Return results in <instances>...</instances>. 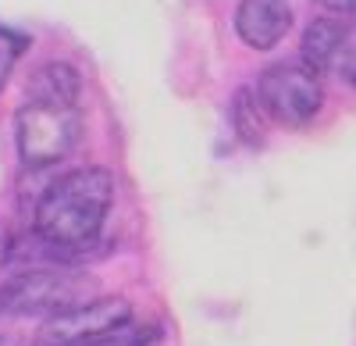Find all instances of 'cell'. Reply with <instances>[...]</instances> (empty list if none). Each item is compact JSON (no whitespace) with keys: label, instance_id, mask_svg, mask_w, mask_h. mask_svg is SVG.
<instances>
[{"label":"cell","instance_id":"obj_10","mask_svg":"<svg viewBox=\"0 0 356 346\" xmlns=\"http://www.w3.org/2000/svg\"><path fill=\"white\" fill-rule=\"evenodd\" d=\"M161 343V325L157 322H122V325H114L111 332L104 336H93V339H86L79 346H157Z\"/></svg>","mask_w":356,"mask_h":346},{"label":"cell","instance_id":"obj_6","mask_svg":"<svg viewBox=\"0 0 356 346\" xmlns=\"http://www.w3.org/2000/svg\"><path fill=\"white\" fill-rule=\"evenodd\" d=\"M292 29L289 0H243L235 11V33L253 50H271Z\"/></svg>","mask_w":356,"mask_h":346},{"label":"cell","instance_id":"obj_2","mask_svg":"<svg viewBox=\"0 0 356 346\" xmlns=\"http://www.w3.org/2000/svg\"><path fill=\"white\" fill-rule=\"evenodd\" d=\"M93 278L72 268H29L0 285V318H54L93 297Z\"/></svg>","mask_w":356,"mask_h":346},{"label":"cell","instance_id":"obj_5","mask_svg":"<svg viewBox=\"0 0 356 346\" xmlns=\"http://www.w3.org/2000/svg\"><path fill=\"white\" fill-rule=\"evenodd\" d=\"M132 318V307L122 297H100V300H89L82 307H72L65 314H54V318L43 322L36 343L40 346H79L93 336L111 332L114 325H122Z\"/></svg>","mask_w":356,"mask_h":346},{"label":"cell","instance_id":"obj_11","mask_svg":"<svg viewBox=\"0 0 356 346\" xmlns=\"http://www.w3.org/2000/svg\"><path fill=\"white\" fill-rule=\"evenodd\" d=\"M25 50H29V36L0 25V86L8 82V75L15 72V61H18Z\"/></svg>","mask_w":356,"mask_h":346},{"label":"cell","instance_id":"obj_9","mask_svg":"<svg viewBox=\"0 0 356 346\" xmlns=\"http://www.w3.org/2000/svg\"><path fill=\"white\" fill-rule=\"evenodd\" d=\"M267 122L271 118H267L257 90L253 86H243L232 100V125H235V132H239V139L250 143V147H260V143L267 139Z\"/></svg>","mask_w":356,"mask_h":346},{"label":"cell","instance_id":"obj_1","mask_svg":"<svg viewBox=\"0 0 356 346\" xmlns=\"http://www.w3.org/2000/svg\"><path fill=\"white\" fill-rule=\"evenodd\" d=\"M114 204V182L104 168H79L43 189L36 200V236L75 253L100 236Z\"/></svg>","mask_w":356,"mask_h":346},{"label":"cell","instance_id":"obj_3","mask_svg":"<svg viewBox=\"0 0 356 346\" xmlns=\"http://www.w3.org/2000/svg\"><path fill=\"white\" fill-rule=\"evenodd\" d=\"M18 157L25 168H50L72 154L82 136V122L75 107H50V104H25L18 111Z\"/></svg>","mask_w":356,"mask_h":346},{"label":"cell","instance_id":"obj_4","mask_svg":"<svg viewBox=\"0 0 356 346\" xmlns=\"http://www.w3.org/2000/svg\"><path fill=\"white\" fill-rule=\"evenodd\" d=\"M257 97L267 111V118L292 129L307 125L324 104L321 79L307 65H271L257 82Z\"/></svg>","mask_w":356,"mask_h":346},{"label":"cell","instance_id":"obj_14","mask_svg":"<svg viewBox=\"0 0 356 346\" xmlns=\"http://www.w3.org/2000/svg\"><path fill=\"white\" fill-rule=\"evenodd\" d=\"M0 346H15V343H11L8 336H0Z\"/></svg>","mask_w":356,"mask_h":346},{"label":"cell","instance_id":"obj_13","mask_svg":"<svg viewBox=\"0 0 356 346\" xmlns=\"http://www.w3.org/2000/svg\"><path fill=\"white\" fill-rule=\"evenodd\" d=\"M328 11H342V15H356V0H317Z\"/></svg>","mask_w":356,"mask_h":346},{"label":"cell","instance_id":"obj_7","mask_svg":"<svg viewBox=\"0 0 356 346\" xmlns=\"http://www.w3.org/2000/svg\"><path fill=\"white\" fill-rule=\"evenodd\" d=\"M29 104H50V107H75L82 79L68 61H43L29 75Z\"/></svg>","mask_w":356,"mask_h":346},{"label":"cell","instance_id":"obj_8","mask_svg":"<svg viewBox=\"0 0 356 346\" xmlns=\"http://www.w3.org/2000/svg\"><path fill=\"white\" fill-rule=\"evenodd\" d=\"M346 47H349V29L339 18H317L303 33V65L310 72H324L346 54Z\"/></svg>","mask_w":356,"mask_h":346},{"label":"cell","instance_id":"obj_12","mask_svg":"<svg viewBox=\"0 0 356 346\" xmlns=\"http://www.w3.org/2000/svg\"><path fill=\"white\" fill-rule=\"evenodd\" d=\"M339 75L356 90V47H346V54L339 57Z\"/></svg>","mask_w":356,"mask_h":346}]
</instances>
